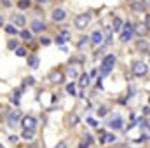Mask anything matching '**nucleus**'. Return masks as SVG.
Masks as SVG:
<instances>
[{"label": "nucleus", "mask_w": 150, "mask_h": 148, "mask_svg": "<svg viewBox=\"0 0 150 148\" xmlns=\"http://www.w3.org/2000/svg\"><path fill=\"white\" fill-rule=\"evenodd\" d=\"M113 65H115V54H108V56H105L103 58V61H101V77H105V75H108L112 72Z\"/></svg>", "instance_id": "nucleus-1"}, {"label": "nucleus", "mask_w": 150, "mask_h": 148, "mask_svg": "<svg viewBox=\"0 0 150 148\" xmlns=\"http://www.w3.org/2000/svg\"><path fill=\"white\" fill-rule=\"evenodd\" d=\"M89 23H91V12H82L75 18V28H79V30L86 28Z\"/></svg>", "instance_id": "nucleus-2"}, {"label": "nucleus", "mask_w": 150, "mask_h": 148, "mask_svg": "<svg viewBox=\"0 0 150 148\" xmlns=\"http://www.w3.org/2000/svg\"><path fill=\"white\" fill-rule=\"evenodd\" d=\"M131 72H133L134 77H143V75H147V72H149V66H147L143 61H134Z\"/></svg>", "instance_id": "nucleus-3"}, {"label": "nucleus", "mask_w": 150, "mask_h": 148, "mask_svg": "<svg viewBox=\"0 0 150 148\" xmlns=\"http://www.w3.org/2000/svg\"><path fill=\"white\" fill-rule=\"evenodd\" d=\"M133 32H134L133 25H131V23H126V25H124V32L120 33V42H129L131 37H133Z\"/></svg>", "instance_id": "nucleus-4"}, {"label": "nucleus", "mask_w": 150, "mask_h": 148, "mask_svg": "<svg viewBox=\"0 0 150 148\" xmlns=\"http://www.w3.org/2000/svg\"><path fill=\"white\" fill-rule=\"evenodd\" d=\"M63 80H65V73L59 70H52L49 73V82H52V84H61Z\"/></svg>", "instance_id": "nucleus-5"}, {"label": "nucleus", "mask_w": 150, "mask_h": 148, "mask_svg": "<svg viewBox=\"0 0 150 148\" xmlns=\"http://www.w3.org/2000/svg\"><path fill=\"white\" fill-rule=\"evenodd\" d=\"M19 118H21V113L18 110L11 111L9 113V118H7V124H9V127H16L18 124H19Z\"/></svg>", "instance_id": "nucleus-6"}, {"label": "nucleus", "mask_w": 150, "mask_h": 148, "mask_svg": "<svg viewBox=\"0 0 150 148\" xmlns=\"http://www.w3.org/2000/svg\"><path fill=\"white\" fill-rule=\"evenodd\" d=\"M21 124H23V127H25V129H35V125H37V118H35V117L26 115V117H23Z\"/></svg>", "instance_id": "nucleus-7"}, {"label": "nucleus", "mask_w": 150, "mask_h": 148, "mask_svg": "<svg viewBox=\"0 0 150 148\" xmlns=\"http://www.w3.org/2000/svg\"><path fill=\"white\" fill-rule=\"evenodd\" d=\"M145 2H140V0H133L131 2V11L134 12V14H140V12H143L145 11Z\"/></svg>", "instance_id": "nucleus-8"}, {"label": "nucleus", "mask_w": 150, "mask_h": 148, "mask_svg": "<svg viewBox=\"0 0 150 148\" xmlns=\"http://www.w3.org/2000/svg\"><path fill=\"white\" fill-rule=\"evenodd\" d=\"M51 18H52V21L59 23V21H63V19L67 18V12H65L63 9H54V11H52V14H51Z\"/></svg>", "instance_id": "nucleus-9"}, {"label": "nucleus", "mask_w": 150, "mask_h": 148, "mask_svg": "<svg viewBox=\"0 0 150 148\" xmlns=\"http://www.w3.org/2000/svg\"><path fill=\"white\" fill-rule=\"evenodd\" d=\"M103 32H100V30H96V32H93V35H91V42L94 44V45H100V44H103Z\"/></svg>", "instance_id": "nucleus-10"}, {"label": "nucleus", "mask_w": 150, "mask_h": 148, "mask_svg": "<svg viewBox=\"0 0 150 148\" xmlns=\"http://www.w3.org/2000/svg\"><path fill=\"white\" fill-rule=\"evenodd\" d=\"M12 23H14L16 26H25L26 19H25V16H21V14H12Z\"/></svg>", "instance_id": "nucleus-11"}, {"label": "nucleus", "mask_w": 150, "mask_h": 148, "mask_svg": "<svg viewBox=\"0 0 150 148\" xmlns=\"http://www.w3.org/2000/svg\"><path fill=\"white\" fill-rule=\"evenodd\" d=\"M108 125H110L112 129H122V118H120V117H115V118H112V120L108 122Z\"/></svg>", "instance_id": "nucleus-12"}, {"label": "nucleus", "mask_w": 150, "mask_h": 148, "mask_svg": "<svg viewBox=\"0 0 150 148\" xmlns=\"http://www.w3.org/2000/svg\"><path fill=\"white\" fill-rule=\"evenodd\" d=\"M28 66L30 68H38V56L37 54H30L28 56Z\"/></svg>", "instance_id": "nucleus-13"}, {"label": "nucleus", "mask_w": 150, "mask_h": 148, "mask_svg": "<svg viewBox=\"0 0 150 148\" xmlns=\"http://www.w3.org/2000/svg\"><path fill=\"white\" fill-rule=\"evenodd\" d=\"M147 32H149V28H147L145 25H136V26H134V33H138L140 37H145Z\"/></svg>", "instance_id": "nucleus-14"}, {"label": "nucleus", "mask_w": 150, "mask_h": 148, "mask_svg": "<svg viewBox=\"0 0 150 148\" xmlns=\"http://www.w3.org/2000/svg\"><path fill=\"white\" fill-rule=\"evenodd\" d=\"M91 141H93V140H91V136H89V134H84V136H82V141L79 143V148H89Z\"/></svg>", "instance_id": "nucleus-15"}, {"label": "nucleus", "mask_w": 150, "mask_h": 148, "mask_svg": "<svg viewBox=\"0 0 150 148\" xmlns=\"http://www.w3.org/2000/svg\"><path fill=\"white\" fill-rule=\"evenodd\" d=\"M44 28H45L44 21H33V23H32V32H35V33H38V32H42Z\"/></svg>", "instance_id": "nucleus-16"}, {"label": "nucleus", "mask_w": 150, "mask_h": 148, "mask_svg": "<svg viewBox=\"0 0 150 148\" xmlns=\"http://www.w3.org/2000/svg\"><path fill=\"white\" fill-rule=\"evenodd\" d=\"M136 49L142 51V52H147V51H149V42H147V40H138Z\"/></svg>", "instance_id": "nucleus-17"}, {"label": "nucleus", "mask_w": 150, "mask_h": 148, "mask_svg": "<svg viewBox=\"0 0 150 148\" xmlns=\"http://www.w3.org/2000/svg\"><path fill=\"white\" fill-rule=\"evenodd\" d=\"M21 138H23V140H26V141H32V140H33V129H23Z\"/></svg>", "instance_id": "nucleus-18"}, {"label": "nucleus", "mask_w": 150, "mask_h": 148, "mask_svg": "<svg viewBox=\"0 0 150 148\" xmlns=\"http://www.w3.org/2000/svg\"><path fill=\"white\" fill-rule=\"evenodd\" d=\"M112 28H113V32H119V30L122 28V19H120V18H113Z\"/></svg>", "instance_id": "nucleus-19"}, {"label": "nucleus", "mask_w": 150, "mask_h": 148, "mask_svg": "<svg viewBox=\"0 0 150 148\" xmlns=\"http://www.w3.org/2000/svg\"><path fill=\"white\" fill-rule=\"evenodd\" d=\"M79 84H80V87H87V85H89V75L82 73L80 75V82H79Z\"/></svg>", "instance_id": "nucleus-20"}, {"label": "nucleus", "mask_w": 150, "mask_h": 148, "mask_svg": "<svg viewBox=\"0 0 150 148\" xmlns=\"http://www.w3.org/2000/svg\"><path fill=\"white\" fill-rule=\"evenodd\" d=\"M67 75H68L70 78H75V77L79 75V72H77V68H75V66H68V68H67Z\"/></svg>", "instance_id": "nucleus-21"}, {"label": "nucleus", "mask_w": 150, "mask_h": 148, "mask_svg": "<svg viewBox=\"0 0 150 148\" xmlns=\"http://www.w3.org/2000/svg\"><path fill=\"white\" fill-rule=\"evenodd\" d=\"M89 40H91V37H80V40L77 42V47H79V49H82V47H84Z\"/></svg>", "instance_id": "nucleus-22"}, {"label": "nucleus", "mask_w": 150, "mask_h": 148, "mask_svg": "<svg viewBox=\"0 0 150 148\" xmlns=\"http://www.w3.org/2000/svg\"><path fill=\"white\" fill-rule=\"evenodd\" d=\"M5 32H7L9 35H16V33H18V30H16L14 25H7V26H5Z\"/></svg>", "instance_id": "nucleus-23"}, {"label": "nucleus", "mask_w": 150, "mask_h": 148, "mask_svg": "<svg viewBox=\"0 0 150 148\" xmlns=\"http://www.w3.org/2000/svg\"><path fill=\"white\" fill-rule=\"evenodd\" d=\"M77 122H79V117H77L75 113L68 117V125H72V127H74V125H77Z\"/></svg>", "instance_id": "nucleus-24"}, {"label": "nucleus", "mask_w": 150, "mask_h": 148, "mask_svg": "<svg viewBox=\"0 0 150 148\" xmlns=\"http://www.w3.org/2000/svg\"><path fill=\"white\" fill-rule=\"evenodd\" d=\"M18 7L19 9H28L30 7V0H19L18 2Z\"/></svg>", "instance_id": "nucleus-25"}, {"label": "nucleus", "mask_w": 150, "mask_h": 148, "mask_svg": "<svg viewBox=\"0 0 150 148\" xmlns=\"http://www.w3.org/2000/svg\"><path fill=\"white\" fill-rule=\"evenodd\" d=\"M19 96H21V91H16L14 94H12V103H16V105H19Z\"/></svg>", "instance_id": "nucleus-26"}, {"label": "nucleus", "mask_w": 150, "mask_h": 148, "mask_svg": "<svg viewBox=\"0 0 150 148\" xmlns=\"http://www.w3.org/2000/svg\"><path fill=\"white\" fill-rule=\"evenodd\" d=\"M7 47H9V49H18V47H19V42L14 38V40H11V42L7 44Z\"/></svg>", "instance_id": "nucleus-27"}, {"label": "nucleus", "mask_w": 150, "mask_h": 148, "mask_svg": "<svg viewBox=\"0 0 150 148\" xmlns=\"http://www.w3.org/2000/svg\"><path fill=\"white\" fill-rule=\"evenodd\" d=\"M16 56H19V58H25V56H26V49H23V47H18V49H16Z\"/></svg>", "instance_id": "nucleus-28"}, {"label": "nucleus", "mask_w": 150, "mask_h": 148, "mask_svg": "<svg viewBox=\"0 0 150 148\" xmlns=\"http://www.w3.org/2000/svg\"><path fill=\"white\" fill-rule=\"evenodd\" d=\"M21 38H25V40H32V32L23 30V32H21Z\"/></svg>", "instance_id": "nucleus-29"}, {"label": "nucleus", "mask_w": 150, "mask_h": 148, "mask_svg": "<svg viewBox=\"0 0 150 148\" xmlns=\"http://www.w3.org/2000/svg\"><path fill=\"white\" fill-rule=\"evenodd\" d=\"M67 92H68V94H72V96H75V84H74V82L67 85Z\"/></svg>", "instance_id": "nucleus-30"}, {"label": "nucleus", "mask_w": 150, "mask_h": 148, "mask_svg": "<svg viewBox=\"0 0 150 148\" xmlns=\"http://www.w3.org/2000/svg\"><path fill=\"white\" fill-rule=\"evenodd\" d=\"M54 42H56V44H58V45H63V44H65V42H67V40H65V38H63V35H61V33H59V35H58V37L54 38Z\"/></svg>", "instance_id": "nucleus-31"}, {"label": "nucleus", "mask_w": 150, "mask_h": 148, "mask_svg": "<svg viewBox=\"0 0 150 148\" xmlns=\"http://www.w3.org/2000/svg\"><path fill=\"white\" fill-rule=\"evenodd\" d=\"M107 113H108V108H107V106H101V108H98V115H100V117H105Z\"/></svg>", "instance_id": "nucleus-32"}, {"label": "nucleus", "mask_w": 150, "mask_h": 148, "mask_svg": "<svg viewBox=\"0 0 150 148\" xmlns=\"http://www.w3.org/2000/svg\"><path fill=\"white\" fill-rule=\"evenodd\" d=\"M38 40H40L42 45H49V44H51V38H47V37H40Z\"/></svg>", "instance_id": "nucleus-33"}, {"label": "nucleus", "mask_w": 150, "mask_h": 148, "mask_svg": "<svg viewBox=\"0 0 150 148\" xmlns=\"http://www.w3.org/2000/svg\"><path fill=\"white\" fill-rule=\"evenodd\" d=\"M105 140H107V143H113V141H115V136L107 132V134H105Z\"/></svg>", "instance_id": "nucleus-34"}, {"label": "nucleus", "mask_w": 150, "mask_h": 148, "mask_svg": "<svg viewBox=\"0 0 150 148\" xmlns=\"http://www.w3.org/2000/svg\"><path fill=\"white\" fill-rule=\"evenodd\" d=\"M35 84V80L32 78V77H28V78H25V85H33Z\"/></svg>", "instance_id": "nucleus-35"}, {"label": "nucleus", "mask_w": 150, "mask_h": 148, "mask_svg": "<svg viewBox=\"0 0 150 148\" xmlns=\"http://www.w3.org/2000/svg\"><path fill=\"white\" fill-rule=\"evenodd\" d=\"M87 124H89V125H91V127H96V125H98V124H96V120H94V118H87Z\"/></svg>", "instance_id": "nucleus-36"}, {"label": "nucleus", "mask_w": 150, "mask_h": 148, "mask_svg": "<svg viewBox=\"0 0 150 148\" xmlns=\"http://www.w3.org/2000/svg\"><path fill=\"white\" fill-rule=\"evenodd\" d=\"M2 2V5H5V7H11L12 5V0H0Z\"/></svg>", "instance_id": "nucleus-37"}, {"label": "nucleus", "mask_w": 150, "mask_h": 148, "mask_svg": "<svg viewBox=\"0 0 150 148\" xmlns=\"http://www.w3.org/2000/svg\"><path fill=\"white\" fill-rule=\"evenodd\" d=\"M145 26L150 30V14H147V16H145Z\"/></svg>", "instance_id": "nucleus-38"}, {"label": "nucleus", "mask_w": 150, "mask_h": 148, "mask_svg": "<svg viewBox=\"0 0 150 148\" xmlns=\"http://www.w3.org/2000/svg\"><path fill=\"white\" fill-rule=\"evenodd\" d=\"M56 148H67V143H65V141H59V143L56 145Z\"/></svg>", "instance_id": "nucleus-39"}, {"label": "nucleus", "mask_w": 150, "mask_h": 148, "mask_svg": "<svg viewBox=\"0 0 150 148\" xmlns=\"http://www.w3.org/2000/svg\"><path fill=\"white\" fill-rule=\"evenodd\" d=\"M9 140H11V143H16V141H18V140H19V138H18V136H11V138H9Z\"/></svg>", "instance_id": "nucleus-40"}, {"label": "nucleus", "mask_w": 150, "mask_h": 148, "mask_svg": "<svg viewBox=\"0 0 150 148\" xmlns=\"http://www.w3.org/2000/svg\"><path fill=\"white\" fill-rule=\"evenodd\" d=\"M47 2H51V0H38V4H47Z\"/></svg>", "instance_id": "nucleus-41"}, {"label": "nucleus", "mask_w": 150, "mask_h": 148, "mask_svg": "<svg viewBox=\"0 0 150 148\" xmlns=\"http://www.w3.org/2000/svg\"><path fill=\"white\" fill-rule=\"evenodd\" d=\"M145 2V5H150V0H143Z\"/></svg>", "instance_id": "nucleus-42"}, {"label": "nucleus", "mask_w": 150, "mask_h": 148, "mask_svg": "<svg viewBox=\"0 0 150 148\" xmlns=\"http://www.w3.org/2000/svg\"><path fill=\"white\" fill-rule=\"evenodd\" d=\"M0 148H4V147H2V145H0Z\"/></svg>", "instance_id": "nucleus-43"}, {"label": "nucleus", "mask_w": 150, "mask_h": 148, "mask_svg": "<svg viewBox=\"0 0 150 148\" xmlns=\"http://www.w3.org/2000/svg\"><path fill=\"white\" fill-rule=\"evenodd\" d=\"M129 2H133V0H129Z\"/></svg>", "instance_id": "nucleus-44"}]
</instances>
